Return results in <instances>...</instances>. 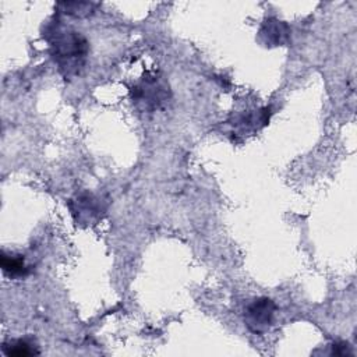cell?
I'll list each match as a JSON object with an SVG mask.
<instances>
[{
    "mask_svg": "<svg viewBox=\"0 0 357 357\" xmlns=\"http://www.w3.org/2000/svg\"><path fill=\"white\" fill-rule=\"evenodd\" d=\"M50 53L59 71L66 79L81 74L89 50L88 40L77 31L64 29L59 24H52L45 33Z\"/></svg>",
    "mask_w": 357,
    "mask_h": 357,
    "instance_id": "cell-1",
    "label": "cell"
},
{
    "mask_svg": "<svg viewBox=\"0 0 357 357\" xmlns=\"http://www.w3.org/2000/svg\"><path fill=\"white\" fill-rule=\"evenodd\" d=\"M170 98L169 84L158 74H146L131 89L132 103L142 112H153L162 107Z\"/></svg>",
    "mask_w": 357,
    "mask_h": 357,
    "instance_id": "cell-2",
    "label": "cell"
},
{
    "mask_svg": "<svg viewBox=\"0 0 357 357\" xmlns=\"http://www.w3.org/2000/svg\"><path fill=\"white\" fill-rule=\"evenodd\" d=\"M275 312L276 304L273 300L268 297H258L244 310V324L250 332L262 335L272 326Z\"/></svg>",
    "mask_w": 357,
    "mask_h": 357,
    "instance_id": "cell-3",
    "label": "cell"
},
{
    "mask_svg": "<svg viewBox=\"0 0 357 357\" xmlns=\"http://www.w3.org/2000/svg\"><path fill=\"white\" fill-rule=\"evenodd\" d=\"M68 206L75 222L79 225H91L92 222L98 220L103 212L99 199L88 192L79 194L74 199H70Z\"/></svg>",
    "mask_w": 357,
    "mask_h": 357,
    "instance_id": "cell-4",
    "label": "cell"
},
{
    "mask_svg": "<svg viewBox=\"0 0 357 357\" xmlns=\"http://www.w3.org/2000/svg\"><path fill=\"white\" fill-rule=\"evenodd\" d=\"M259 39L265 46H282L290 39V28L278 18H266L259 28Z\"/></svg>",
    "mask_w": 357,
    "mask_h": 357,
    "instance_id": "cell-5",
    "label": "cell"
},
{
    "mask_svg": "<svg viewBox=\"0 0 357 357\" xmlns=\"http://www.w3.org/2000/svg\"><path fill=\"white\" fill-rule=\"evenodd\" d=\"M0 266L6 276L11 279L25 278L31 273V266L25 264V258L20 254H11L1 251L0 254Z\"/></svg>",
    "mask_w": 357,
    "mask_h": 357,
    "instance_id": "cell-6",
    "label": "cell"
},
{
    "mask_svg": "<svg viewBox=\"0 0 357 357\" xmlns=\"http://www.w3.org/2000/svg\"><path fill=\"white\" fill-rule=\"evenodd\" d=\"M1 350L6 356H13V357H28V356L39 354V350L36 349V346L26 339H13V340L4 342L1 346Z\"/></svg>",
    "mask_w": 357,
    "mask_h": 357,
    "instance_id": "cell-7",
    "label": "cell"
},
{
    "mask_svg": "<svg viewBox=\"0 0 357 357\" xmlns=\"http://www.w3.org/2000/svg\"><path fill=\"white\" fill-rule=\"evenodd\" d=\"M59 8H61L60 11L68 14V15H75V17H81V15H86L91 11H93V8L96 7L95 3H85V1H63L57 4Z\"/></svg>",
    "mask_w": 357,
    "mask_h": 357,
    "instance_id": "cell-8",
    "label": "cell"
},
{
    "mask_svg": "<svg viewBox=\"0 0 357 357\" xmlns=\"http://www.w3.org/2000/svg\"><path fill=\"white\" fill-rule=\"evenodd\" d=\"M331 347H332V350H331V354H332V356H340V357H343V356H351V354H353L351 350H350V344H349L347 342L339 340V342L332 343Z\"/></svg>",
    "mask_w": 357,
    "mask_h": 357,
    "instance_id": "cell-9",
    "label": "cell"
}]
</instances>
